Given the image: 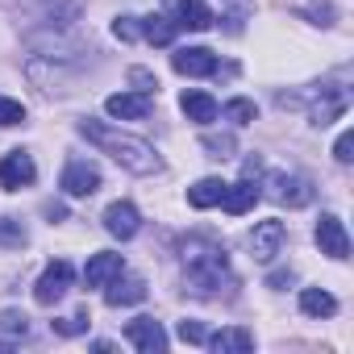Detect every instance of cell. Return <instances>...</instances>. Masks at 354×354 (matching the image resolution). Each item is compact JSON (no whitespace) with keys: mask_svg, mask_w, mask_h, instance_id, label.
<instances>
[{"mask_svg":"<svg viewBox=\"0 0 354 354\" xmlns=\"http://www.w3.org/2000/svg\"><path fill=\"white\" fill-rule=\"evenodd\" d=\"M34 175H38V167H34V158H30L26 150H13V154L0 158V188H5V192L30 188V184H34Z\"/></svg>","mask_w":354,"mask_h":354,"instance_id":"obj_6","label":"cell"},{"mask_svg":"<svg viewBox=\"0 0 354 354\" xmlns=\"http://www.w3.org/2000/svg\"><path fill=\"white\" fill-rule=\"evenodd\" d=\"M267 188H271V201H279V205H288V209H304V205L313 201V184L304 180V175H283V171H275L271 180H267Z\"/></svg>","mask_w":354,"mask_h":354,"instance_id":"obj_4","label":"cell"},{"mask_svg":"<svg viewBox=\"0 0 354 354\" xmlns=\"http://www.w3.org/2000/svg\"><path fill=\"white\" fill-rule=\"evenodd\" d=\"M142 38L154 42V46H167V42L175 38V26H171L167 17H142Z\"/></svg>","mask_w":354,"mask_h":354,"instance_id":"obj_22","label":"cell"},{"mask_svg":"<svg viewBox=\"0 0 354 354\" xmlns=\"http://www.w3.org/2000/svg\"><path fill=\"white\" fill-rule=\"evenodd\" d=\"M113 34H117L121 42H133V38L142 34V26H138V17H117V21H113Z\"/></svg>","mask_w":354,"mask_h":354,"instance_id":"obj_29","label":"cell"},{"mask_svg":"<svg viewBox=\"0 0 354 354\" xmlns=\"http://www.w3.org/2000/svg\"><path fill=\"white\" fill-rule=\"evenodd\" d=\"M201 146L209 150V158H230V154H234V138H230V133H225V138H213V133H209Z\"/></svg>","mask_w":354,"mask_h":354,"instance_id":"obj_26","label":"cell"},{"mask_svg":"<svg viewBox=\"0 0 354 354\" xmlns=\"http://www.w3.org/2000/svg\"><path fill=\"white\" fill-rule=\"evenodd\" d=\"M171 67L180 75H217V55L205 46H188V50H175Z\"/></svg>","mask_w":354,"mask_h":354,"instance_id":"obj_13","label":"cell"},{"mask_svg":"<svg viewBox=\"0 0 354 354\" xmlns=\"http://www.w3.org/2000/svg\"><path fill=\"white\" fill-rule=\"evenodd\" d=\"M180 109H184V117H188V121H196V125H213V121H217V113H221V104H217L209 92H184Z\"/></svg>","mask_w":354,"mask_h":354,"instance_id":"obj_17","label":"cell"},{"mask_svg":"<svg viewBox=\"0 0 354 354\" xmlns=\"http://www.w3.org/2000/svg\"><path fill=\"white\" fill-rule=\"evenodd\" d=\"M104 300L113 304V308H125V304H138V300H146V279H138V275H113L109 283H104Z\"/></svg>","mask_w":354,"mask_h":354,"instance_id":"obj_12","label":"cell"},{"mask_svg":"<svg viewBox=\"0 0 354 354\" xmlns=\"http://www.w3.org/2000/svg\"><path fill=\"white\" fill-rule=\"evenodd\" d=\"M225 117H230L234 125H250V121L259 117V109H254V100H242V96H238V100L225 104Z\"/></svg>","mask_w":354,"mask_h":354,"instance_id":"obj_24","label":"cell"},{"mask_svg":"<svg viewBox=\"0 0 354 354\" xmlns=\"http://www.w3.org/2000/svg\"><path fill=\"white\" fill-rule=\"evenodd\" d=\"M21 121H26V104L0 96V125H21Z\"/></svg>","mask_w":354,"mask_h":354,"instance_id":"obj_25","label":"cell"},{"mask_svg":"<svg viewBox=\"0 0 354 354\" xmlns=\"http://www.w3.org/2000/svg\"><path fill=\"white\" fill-rule=\"evenodd\" d=\"M300 308H304L308 317H333V313H337V300H333L329 292H321V288H304V292H300Z\"/></svg>","mask_w":354,"mask_h":354,"instance_id":"obj_20","label":"cell"},{"mask_svg":"<svg viewBox=\"0 0 354 354\" xmlns=\"http://www.w3.org/2000/svg\"><path fill=\"white\" fill-rule=\"evenodd\" d=\"M104 109H109V117L142 121V117L150 113V96H146V92H113V96L104 100Z\"/></svg>","mask_w":354,"mask_h":354,"instance_id":"obj_15","label":"cell"},{"mask_svg":"<svg viewBox=\"0 0 354 354\" xmlns=\"http://www.w3.org/2000/svg\"><path fill=\"white\" fill-rule=\"evenodd\" d=\"M267 283H271V288H283V283H292V271H275Z\"/></svg>","mask_w":354,"mask_h":354,"instance_id":"obj_33","label":"cell"},{"mask_svg":"<svg viewBox=\"0 0 354 354\" xmlns=\"http://www.w3.org/2000/svg\"><path fill=\"white\" fill-rule=\"evenodd\" d=\"M55 329H59V333H67V337H71V333H84V329H88V308H80L71 321H55Z\"/></svg>","mask_w":354,"mask_h":354,"instance_id":"obj_30","label":"cell"},{"mask_svg":"<svg viewBox=\"0 0 354 354\" xmlns=\"http://www.w3.org/2000/svg\"><path fill=\"white\" fill-rule=\"evenodd\" d=\"M80 133L88 138V142H96L113 162H121L125 171H133V175H154L158 167H162V158H158V150L150 146V142H142V138H133V133H125V129H117V125H109V121H80Z\"/></svg>","mask_w":354,"mask_h":354,"instance_id":"obj_1","label":"cell"},{"mask_svg":"<svg viewBox=\"0 0 354 354\" xmlns=\"http://www.w3.org/2000/svg\"><path fill=\"white\" fill-rule=\"evenodd\" d=\"M209 346H213L217 354L250 350V346H254V333H250V329H221V333H213V337H209Z\"/></svg>","mask_w":354,"mask_h":354,"instance_id":"obj_21","label":"cell"},{"mask_svg":"<svg viewBox=\"0 0 354 354\" xmlns=\"http://www.w3.org/2000/svg\"><path fill=\"white\" fill-rule=\"evenodd\" d=\"M59 188H63L67 196H92V192L100 188V171H96L92 162H84V158H71V162L63 167Z\"/></svg>","mask_w":354,"mask_h":354,"instance_id":"obj_7","label":"cell"},{"mask_svg":"<svg viewBox=\"0 0 354 354\" xmlns=\"http://www.w3.org/2000/svg\"><path fill=\"white\" fill-rule=\"evenodd\" d=\"M129 80H133V84H138V92H146V96L158 88V80H154L150 71H142V67H133V71H129Z\"/></svg>","mask_w":354,"mask_h":354,"instance_id":"obj_32","label":"cell"},{"mask_svg":"<svg viewBox=\"0 0 354 354\" xmlns=\"http://www.w3.org/2000/svg\"><path fill=\"white\" fill-rule=\"evenodd\" d=\"M167 21L175 30H209L217 17L209 5H201V0H167Z\"/></svg>","mask_w":354,"mask_h":354,"instance_id":"obj_5","label":"cell"},{"mask_svg":"<svg viewBox=\"0 0 354 354\" xmlns=\"http://www.w3.org/2000/svg\"><path fill=\"white\" fill-rule=\"evenodd\" d=\"M221 192H225L221 180H201V184L188 188V205L192 209H213V205H221Z\"/></svg>","mask_w":354,"mask_h":354,"instance_id":"obj_19","label":"cell"},{"mask_svg":"<svg viewBox=\"0 0 354 354\" xmlns=\"http://www.w3.org/2000/svg\"><path fill=\"white\" fill-rule=\"evenodd\" d=\"M184 271H188V288L196 296H217L225 288H234V271H230V259L221 246L213 242H201L192 238L184 246Z\"/></svg>","mask_w":354,"mask_h":354,"instance_id":"obj_2","label":"cell"},{"mask_svg":"<svg viewBox=\"0 0 354 354\" xmlns=\"http://www.w3.org/2000/svg\"><path fill=\"white\" fill-rule=\"evenodd\" d=\"M125 337H129L142 354H158V350H167V333H162V325H158L154 317H133V321L125 325Z\"/></svg>","mask_w":354,"mask_h":354,"instance_id":"obj_10","label":"cell"},{"mask_svg":"<svg viewBox=\"0 0 354 354\" xmlns=\"http://www.w3.org/2000/svg\"><path fill=\"white\" fill-rule=\"evenodd\" d=\"M0 329H5V333H30V317L26 313H0Z\"/></svg>","mask_w":354,"mask_h":354,"instance_id":"obj_27","label":"cell"},{"mask_svg":"<svg viewBox=\"0 0 354 354\" xmlns=\"http://www.w3.org/2000/svg\"><path fill=\"white\" fill-rule=\"evenodd\" d=\"M180 337L192 342V346H205V342H209V329H205L201 321H180Z\"/></svg>","mask_w":354,"mask_h":354,"instance_id":"obj_28","label":"cell"},{"mask_svg":"<svg viewBox=\"0 0 354 354\" xmlns=\"http://www.w3.org/2000/svg\"><path fill=\"white\" fill-rule=\"evenodd\" d=\"M104 230H109L113 238L129 242V238L142 230V217H138V209H133L129 201H113V205L104 209Z\"/></svg>","mask_w":354,"mask_h":354,"instance_id":"obj_11","label":"cell"},{"mask_svg":"<svg viewBox=\"0 0 354 354\" xmlns=\"http://www.w3.org/2000/svg\"><path fill=\"white\" fill-rule=\"evenodd\" d=\"M117 271H125V263H121V254H113V250H100V254H92L88 259V267H84V283L88 288H104Z\"/></svg>","mask_w":354,"mask_h":354,"instance_id":"obj_16","label":"cell"},{"mask_svg":"<svg viewBox=\"0 0 354 354\" xmlns=\"http://www.w3.org/2000/svg\"><path fill=\"white\" fill-rule=\"evenodd\" d=\"M283 238H288L283 221H259V225H254V234H250V254H254L259 263H271V259L279 254Z\"/></svg>","mask_w":354,"mask_h":354,"instance_id":"obj_8","label":"cell"},{"mask_svg":"<svg viewBox=\"0 0 354 354\" xmlns=\"http://www.w3.org/2000/svg\"><path fill=\"white\" fill-rule=\"evenodd\" d=\"M259 184L254 180H238V184H225V192H221V209L230 213V217H242V213H250L254 205H259Z\"/></svg>","mask_w":354,"mask_h":354,"instance_id":"obj_14","label":"cell"},{"mask_svg":"<svg viewBox=\"0 0 354 354\" xmlns=\"http://www.w3.org/2000/svg\"><path fill=\"white\" fill-rule=\"evenodd\" d=\"M317 246H321V254H329V259H346L350 254V238H346V225L333 217V213H325L321 221H317Z\"/></svg>","mask_w":354,"mask_h":354,"instance_id":"obj_9","label":"cell"},{"mask_svg":"<svg viewBox=\"0 0 354 354\" xmlns=\"http://www.w3.org/2000/svg\"><path fill=\"white\" fill-rule=\"evenodd\" d=\"M350 150H354V133L346 129V133H342V138L333 142V158H337V162H350V158H354Z\"/></svg>","mask_w":354,"mask_h":354,"instance_id":"obj_31","label":"cell"},{"mask_svg":"<svg viewBox=\"0 0 354 354\" xmlns=\"http://www.w3.org/2000/svg\"><path fill=\"white\" fill-rule=\"evenodd\" d=\"M46 217H50V221H63V217H67V209H63V205H46Z\"/></svg>","mask_w":354,"mask_h":354,"instance_id":"obj_34","label":"cell"},{"mask_svg":"<svg viewBox=\"0 0 354 354\" xmlns=\"http://www.w3.org/2000/svg\"><path fill=\"white\" fill-rule=\"evenodd\" d=\"M71 279H75V271H71V263L67 259H59V263H50L42 275H38V283H34V300L42 304V308H50V304H59L67 292H71Z\"/></svg>","mask_w":354,"mask_h":354,"instance_id":"obj_3","label":"cell"},{"mask_svg":"<svg viewBox=\"0 0 354 354\" xmlns=\"http://www.w3.org/2000/svg\"><path fill=\"white\" fill-rule=\"evenodd\" d=\"M0 246H9V250H21V246H26V230H21V221L0 217Z\"/></svg>","mask_w":354,"mask_h":354,"instance_id":"obj_23","label":"cell"},{"mask_svg":"<svg viewBox=\"0 0 354 354\" xmlns=\"http://www.w3.org/2000/svg\"><path fill=\"white\" fill-rule=\"evenodd\" d=\"M325 96L313 104V121L317 125H329V121H337L342 113H346V104H350V96H346V88H321Z\"/></svg>","mask_w":354,"mask_h":354,"instance_id":"obj_18","label":"cell"}]
</instances>
